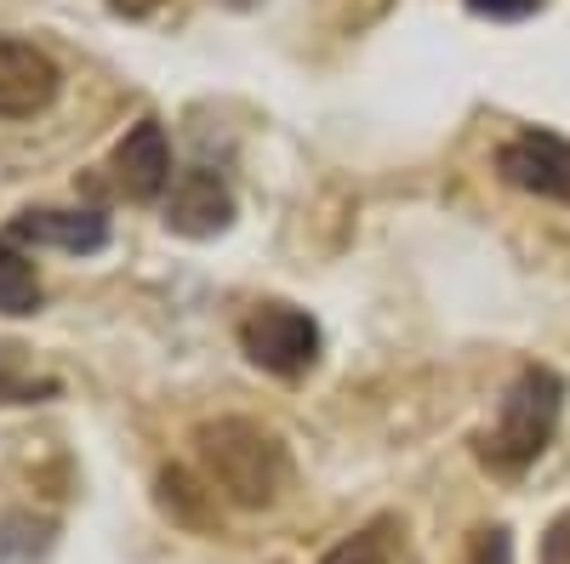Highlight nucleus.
Segmentation results:
<instances>
[{
    "instance_id": "f257e3e1",
    "label": "nucleus",
    "mask_w": 570,
    "mask_h": 564,
    "mask_svg": "<svg viewBox=\"0 0 570 564\" xmlns=\"http://www.w3.org/2000/svg\"><path fill=\"white\" fill-rule=\"evenodd\" d=\"M559 410H564V383L548 370V365H525L508 383V394L497 399V422L473 439L480 445V462L497 467V474H519V467H531L553 428H559Z\"/></svg>"
},
{
    "instance_id": "f03ea898",
    "label": "nucleus",
    "mask_w": 570,
    "mask_h": 564,
    "mask_svg": "<svg viewBox=\"0 0 570 564\" xmlns=\"http://www.w3.org/2000/svg\"><path fill=\"white\" fill-rule=\"evenodd\" d=\"M200 462L212 491H223L228 502L240 507H268L285 485V451L268 428L246 416H223L200 428Z\"/></svg>"
},
{
    "instance_id": "7ed1b4c3",
    "label": "nucleus",
    "mask_w": 570,
    "mask_h": 564,
    "mask_svg": "<svg viewBox=\"0 0 570 564\" xmlns=\"http://www.w3.org/2000/svg\"><path fill=\"white\" fill-rule=\"evenodd\" d=\"M240 354L268 370V376H303L314 359H320V325L308 308H292V303H257L246 319H240Z\"/></svg>"
},
{
    "instance_id": "20e7f679",
    "label": "nucleus",
    "mask_w": 570,
    "mask_h": 564,
    "mask_svg": "<svg viewBox=\"0 0 570 564\" xmlns=\"http://www.w3.org/2000/svg\"><path fill=\"white\" fill-rule=\"evenodd\" d=\"M497 177L519 195H537V200H559L570 206V144L559 131H519L497 149Z\"/></svg>"
},
{
    "instance_id": "39448f33",
    "label": "nucleus",
    "mask_w": 570,
    "mask_h": 564,
    "mask_svg": "<svg viewBox=\"0 0 570 564\" xmlns=\"http://www.w3.org/2000/svg\"><path fill=\"white\" fill-rule=\"evenodd\" d=\"M58 63L35 40L0 34V120H35L58 103Z\"/></svg>"
},
{
    "instance_id": "423d86ee",
    "label": "nucleus",
    "mask_w": 570,
    "mask_h": 564,
    "mask_svg": "<svg viewBox=\"0 0 570 564\" xmlns=\"http://www.w3.org/2000/svg\"><path fill=\"white\" fill-rule=\"evenodd\" d=\"M109 171H115V188L126 200H160L171 188V137H166V126L155 115L126 126V137L109 155Z\"/></svg>"
},
{
    "instance_id": "0eeeda50",
    "label": "nucleus",
    "mask_w": 570,
    "mask_h": 564,
    "mask_svg": "<svg viewBox=\"0 0 570 564\" xmlns=\"http://www.w3.org/2000/svg\"><path fill=\"white\" fill-rule=\"evenodd\" d=\"M12 246H52V251H69V257H98L109 246V222L104 211H58V206H29L12 217L7 228Z\"/></svg>"
},
{
    "instance_id": "6e6552de",
    "label": "nucleus",
    "mask_w": 570,
    "mask_h": 564,
    "mask_svg": "<svg viewBox=\"0 0 570 564\" xmlns=\"http://www.w3.org/2000/svg\"><path fill=\"white\" fill-rule=\"evenodd\" d=\"M228 222H234V195L217 171L195 166L171 182V195H166V228L171 234H183V240H212Z\"/></svg>"
},
{
    "instance_id": "1a4fd4ad",
    "label": "nucleus",
    "mask_w": 570,
    "mask_h": 564,
    "mask_svg": "<svg viewBox=\"0 0 570 564\" xmlns=\"http://www.w3.org/2000/svg\"><path fill=\"white\" fill-rule=\"evenodd\" d=\"M35 308H40V274H35V263L7 240V234H0V314L23 319Z\"/></svg>"
},
{
    "instance_id": "9d476101",
    "label": "nucleus",
    "mask_w": 570,
    "mask_h": 564,
    "mask_svg": "<svg viewBox=\"0 0 570 564\" xmlns=\"http://www.w3.org/2000/svg\"><path fill=\"white\" fill-rule=\"evenodd\" d=\"M46 394H58L52 376H29L18 348H0V405H35Z\"/></svg>"
},
{
    "instance_id": "9b49d317",
    "label": "nucleus",
    "mask_w": 570,
    "mask_h": 564,
    "mask_svg": "<svg viewBox=\"0 0 570 564\" xmlns=\"http://www.w3.org/2000/svg\"><path fill=\"white\" fill-rule=\"evenodd\" d=\"M320 564H394V553L383 531H360V536H343Z\"/></svg>"
},
{
    "instance_id": "f8f14e48",
    "label": "nucleus",
    "mask_w": 570,
    "mask_h": 564,
    "mask_svg": "<svg viewBox=\"0 0 570 564\" xmlns=\"http://www.w3.org/2000/svg\"><path fill=\"white\" fill-rule=\"evenodd\" d=\"M468 564H513V542H508V531L497 525V531H480L468 542Z\"/></svg>"
},
{
    "instance_id": "ddd939ff",
    "label": "nucleus",
    "mask_w": 570,
    "mask_h": 564,
    "mask_svg": "<svg viewBox=\"0 0 570 564\" xmlns=\"http://www.w3.org/2000/svg\"><path fill=\"white\" fill-rule=\"evenodd\" d=\"M537 7L542 0H468L473 18H497V23H519V18H531Z\"/></svg>"
},
{
    "instance_id": "4468645a",
    "label": "nucleus",
    "mask_w": 570,
    "mask_h": 564,
    "mask_svg": "<svg viewBox=\"0 0 570 564\" xmlns=\"http://www.w3.org/2000/svg\"><path fill=\"white\" fill-rule=\"evenodd\" d=\"M542 564H570V513H559V520L548 525V536H542Z\"/></svg>"
}]
</instances>
